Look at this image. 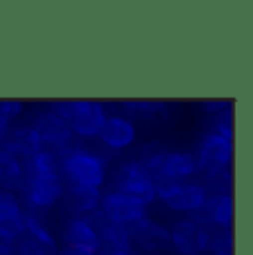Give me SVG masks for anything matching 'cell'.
<instances>
[{
  "mask_svg": "<svg viewBox=\"0 0 253 255\" xmlns=\"http://www.w3.org/2000/svg\"><path fill=\"white\" fill-rule=\"evenodd\" d=\"M56 116L69 125L71 133L78 138H98L107 120V109L98 100H60L49 107Z\"/></svg>",
  "mask_w": 253,
  "mask_h": 255,
  "instance_id": "6da1fadb",
  "label": "cell"
},
{
  "mask_svg": "<svg viewBox=\"0 0 253 255\" xmlns=\"http://www.w3.org/2000/svg\"><path fill=\"white\" fill-rule=\"evenodd\" d=\"M60 175L62 180H69V184L100 189L107 180V160L89 149L71 146L65 155H60Z\"/></svg>",
  "mask_w": 253,
  "mask_h": 255,
  "instance_id": "7a4b0ae2",
  "label": "cell"
},
{
  "mask_svg": "<svg viewBox=\"0 0 253 255\" xmlns=\"http://www.w3.org/2000/svg\"><path fill=\"white\" fill-rule=\"evenodd\" d=\"M116 191L138 200L144 207L155 202L153 175L149 173L138 160H129V162L120 164L118 173H116Z\"/></svg>",
  "mask_w": 253,
  "mask_h": 255,
  "instance_id": "3957f363",
  "label": "cell"
},
{
  "mask_svg": "<svg viewBox=\"0 0 253 255\" xmlns=\"http://www.w3.org/2000/svg\"><path fill=\"white\" fill-rule=\"evenodd\" d=\"M31 129L38 133V138L42 140L45 149L53 151V153L60 158L67 151L71 149V142H74V133H71L69 125L62 120L60 116H56L53 111L45 109L38 111L31 120Z\"/></svg>",
  "mask_w": 253,
  "mask_h": 255,
  "instance_id": "277c9868",
  "label": "cell"
},
{
  "mask_svg": "<svg viewBox=\"0 0 253 255\" xmlns=\"http://www.w3.org/2000/svg\"><path fill=\"white\" fill-rule=\"evenodd\" d=\"M22 191L27 195V202L33 211H47L56 207L65 195V180L60 173L45 175H25Z\"/></svg>",
  "mask_w": 253,
  "mask_h": 255,
  "instance_id": "5b68a950",
  "label": "cell"
},
{
  "mask_svg": "<svg viewBox=\"0 0 253 255\" xmlns=\"http://www.w3.org/2000/svg\"><path fill=\"white\" fill-rule=\"evenodd\" d=\"M233 158V140L218 135L213 131H204L202 138L198 140V171L200 173H209V171H220L229 169Z\"/></svg>",
  "mask_w": 253,
  "mask_h": 255,
  "instance_id": "8992f818",
  "label": "cell"
},
{
  "mask_svg": "<svg viewBox=\"0 0 253 255\" xmlns=\"http://www.w3.org/2000/svg\"><path fill=\"white\" fill-rule=\"evenodd\" d=\"M100 213L109 220L111 224H118V227H126L135 224L138 220L147 218V207L140 204L138 200L129 198L125 193H118V191H109L100 198Z\"/></svg>",
  "mask_w": 253,
  "mask_h": 255,
  "instance_id": "52a82bcc",
  "label": "cell"
},
{
  "mask_svg": "<svg viewBox=\"0 0 253 255\" xmlns=\"http://www.w3.org/2000/svg\"><path fill=\"white\" fill-rule=\"evenodd\" d=\"M209 238L211 231L191 220H178L169 229V244H173L180 255H202L209 247Z\"/></svg>",
  "mask_w": 253,
  "mask_h": 255,
  "instance_id": "ba28073f",
  "label": "cell"
},
{
  "mask_svg": "<svg viewBox=\"0 0 253 255\" xmlns=\"http://www.w3.org/2000/svg\"><path fill=\"white\" fill-rule=\"evenodd\" d=\"M191 222L200 224L204 229H218L229 231L233 222V200L231 195H209L196 213H191Z\"/></svg>",
  "mask_w": 253,
  "mask_h": 255,
  "instance_id": "9c48e42d",
  "label": "cell"
},
{
  "mask_svg": "<svg viewBox=\"0 0 253 255\" xmlns=\"http://www.w3.org/2000/svg\"><path fill=\"white\" fill-rule=\"evenodd\" d=\"M98 138L107 149L125 151L133 144L135 138H138V129H135L133 122L125 116H107Z\"/></svg>",
  "mask_w": 253,
  "mask_h": 255,
  "instance_id": "30bf717a",
  "label": "cell"
},
{
  "mask_svg": "<svg viewBox=\"0 0 253 255\" xmlns=\"http://www.w3.org/2000/svg\"><path fill=\"white\" fill-rule=\"evenodd\" d=\"M0 149L7 153L16 155L18 160H27L29 155L38 153L45 149L42 140L38 138V133L31 129V125H11L4 135V140L0 142Z\"/></svg>",
  "mask_w": 253,
  "mask_h": 255,
  "instance_id": "8fae6325",
  "label": "cell"
},
{
  "mask_svg": "<svg viewBox=\"0 0 253 255\" xmlns=\"http://www.w3.org/2000/svg\"><path fill=\"white\" fill-rule=\"evenodd\" d=\"M129 240L131 247L135 244L142 251H160L169 247V229L151 218H142L129 227Z\"/></svg>",
  "mask_w": 253,
  "mask_h": 255,
  "instance_id": "7c38bea8",
  "label": "cell"
},
{
  "mask_svg": "<svg viewBox=\"0 0 253 255\" xmlns=\"http://www.w3.org/2000/svg\"><path fill=\"white\" fill-rule=\"evenodd\" d=\"M65 242L67 247L74 249H85V251L98 253L100 251V238L96 227L89 222L87 215H76V218L69 220L65 229Z\"/></svg>",
  "mask_w": 253,
  "mask_h": 255,
  "instance_id": "4fadbf2b",
  "label": "cell"
},
{
  "mask_svg": "<svg viewBox=\"0 0 253 255\" xmlns=\"http://www.w3.org/2000/svg\"><path fill=\"white\" fill-rule=\"evenodd\" d=\"M209 193L202 182H180L173 195L167 200V207L180 213H196L198 209L207 202Z\"/></svg>",
  "mask_w": 253,
  "mask_h": 255,
  "instance_id": "5bb4252c",
  "label": "cell"
},
{
  "mask_svg": "<svg viewBox=\"0 0 253 255\" xmlns=\"http://www.w3.org/2000/svg\"><path fill=\"white\" fill-rule=\"evenodd\" d=\"M100 189L96 186H82V184H69L65 186V200L69 209L78 215H91L100 209Z\"/></svg>",
  "mask_w": 253,
  "mask_h": 255,
  "instance_id": "9a60e30c",
  "label": "cell"
},
{
  "mask_svg": "<svg viewBox=\"0 0 253 255\" xmlns=\"http://www.w3.org/2000/svg\"><path fill=\"white\" fill-rule=\"evenodd\" d=\"M160 173L171 178V180H176V182H182V180L200 173V171H198L196 153H193V151H169L164 162H162Z\"/></svg>",
  "mask_w": 253,
  "mask_h": 255,
  "instance_id": "2e32d148",
  "label": "cell"
},
{
  "mask_svg": "<svg viewBox=\"0 0 253 255\" xmlns=\"http://www.w3.org/2000/svg\"><path fill=\"white\" fill-rule=\"evenodd\" d=\"M25 235L36 244L38 255H58V242L49 233V229L36 218V215H25Z\"/></svg>",
  "mask_w": 253,
  "mask_h": 255,
  "instance_id": "e0dca14e",
  "label": "cell"
},
{
  "mask_svg": "<svg viewBox=\"0 0 253 255\" xmlns=\"http://www.w3.org/2000/svg\"><path fill=\"white\" fill-rule=\"evenodd\" d=\"M25 184V169L16 155L0 149V189L2 191H18Z\"/></svg>",
  "mask_w": 253,
  "mask_h": 255,
  "instance_id": "ac0fdd59",
  "label": "cell"
},
{
  "mask_svg": "<svg viewBox=\"0 0 253 255\" xmlns=\"http://www.w3.org/2000/svg\"><path fill=\"white\" fill-rule=\"evenodd\" d=\"M125 107V118L133 120H167L169 118V107L158 100H126L123 102Z\"/></svg>",
  "mask_w": 253,
  "mask_h": 255,
  "instance_id": "d6986e66",
  "label": "cell"
},
{
  "mask_svg": "<svg viewBox=\"0 0 253 255\" xmlns=\"http://www.w3.org/2000/svg\"><path fill=\"white\" fill-rule=\"evenodd\" d=\"M25 175H45V173H60V158L53 151L42 149L38 153L29 155L22 164Z\"/></svg>",
  "mask_w": 253,
  "mask_h": 255,
  "instance_id": "ffe728a7",
  "label": "cell"
},
{
  "mask_svg": "<svg viewBox=\"0 0 253 255\" xmlns=\"http://www.w3.org/2000/svg\"><path fill=\"white\" fill-rule=\"evenodd\" d=\"M167 153H169V149L160 140H149V142H144L142 149H140L138 162L151 175H155V173H160V169H162V162H164V158H167Z\"/></svg>",
  "mask_w": 253,
  "mask_h": 255,
  "instance_id": "44dd1931",
  "label": "cell"
},
{
  "mask_svg": "<svg viewBox=\"0 0 253 255\" xmlns=\"http://www.w3.org/2000/svg\"><path fill=\"white\" fill-rule=\"evenodd\" d=\"M202 184L209 195H231V171H209V173H204Z\"/></svg>",
  "mask_w": 253,
  "mask_h": 255,
  "instance_id": "7402d4cb",
  "label": "cell"
},
{
  "mask_svg": "<svg viewBox=\"0 0 253 255\" xmlns=\"http://www.w3.org/2000/svg\"><path fill=\"white\" fill-rule=\"evenodd\" d=\"M22 215H25L22 213V204H20V200L16 198V193L0 189V224L18 220V218H22Z\"/></svg>",
  "mask_w": 253,
  "mask_h": 255,
  "instance_id": "603a6c76",
  "label": "cell"
},
{
  "mask_svg": "<svg viewBox=\"0 0 253 255\" xmlns=\"http://www.w3.org/2000/svg\"><path fill=\"white\" fill-rule=\"evenodd\" d=\"M207 131H213V133L225 135V138L233 140V116H231V109L222 111V114H218V116H211Z\"/></svg>",
  "mask_w": 253,
  "mask_h": 255,
  "instance_id": "cb8c5ba5",
  "label": "cell"
},
{
  "mask_svg": "<svg viewBox=\"0 0 253 255\" xmlns=\"http://www.w3.org/2000/svg\"><path fill=\"white\" fill-rule=\"evenodd\" d=\"M207 251H211L213 255H233L231 231H218V233H211V238H209V247H207Z\"/></svg>",
  "mask_w": 253,
  "mask_h": 255,
  "instance_id": "d4e9b609",
  "label": "cell"
},
{
  "mask_svg": "<svg viewBox=\"0 0 253 255\" xmlns=\"http://www.w3.org/2000/svg\"><path fill=\"white\" fill-rule=\"evenodd\" d=\"M22 233H25V215L18 220H11V222L0 224V240L2 242H16Z\"/></svg>",
  "mask_w": 253,
  "mask_h": 255,
  "instance_id": "484cf974",
  "label": "cell"
},
{
  "mask_svg": "<svg viewBox=\"0 0 253 255\" xmlns=\"http://www.w3.org/2000/svg\"><path fill=\"white\" fill-rule=\"evenodd\" d=\"M22 109H25V107H22L20 100H13V98H4V100H0V118L7 120L9 125H11L16 118H20Z\"/></svg>",
  "mask_w": 253,
  "mask_h": 255,
  "instance_id": "4316f807",
  "label": "cell"
},
{
  "mask_svg": "<svg viewBox=\"0 0 253 255\" xmlns=\"http://www.w3.org/2000/svg\"><path fill=\"white\" fill-rule=\"evenodd\" d=\"M231 109V102L225 100V98H220V100H207L204 102V111H207L209 116H218L222 114V111Z\"/></svg>",
  "mask_w": 253,
  "mask_h": 255,
  "instance_id": "83f0119b",
  "label": "cell"
},
{
  "mask_svg": "<svg viewBox=\"0 0 253 255\" xmlns=\"http://www.w3.org/2000/svg\"><path fill=\"white\" fill-rule=\"evenodd\" d=\"M105 255H140V251H135L133 247H126V249H107Z\"/></svg>",
  "mask_w": 253,
  "mask_h": 255,
  "instance_id": "f1b7e54d",
  "label": "cell"
},
{
  "mask_svg": "<svg viewBox=\"0 0 253 255\" xmlns=\"http://www.w3.org/2000/svg\"><path fill=\"white\" fill-rule=\"evenodd\" d=\"M9 127H11V125H9V122H7V120H2V118H0V142H2V140H4V135H7Z\"/></svg>",
  "mask_w": 253,
  "mask_h": 255,
  "instance_id": "f546056e",
  "label": "cell"
}]
</instances>
